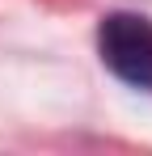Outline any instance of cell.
Here are the masks:
<instances>
[{
	"instance_id": "obj_1",
	"label": "cell",
	"mask_w": 152,
	"mask_h": 156,
	"mask_svg": "<svg viewBox=\"0 0 152 156\" xmlns=\"http://www.w3.org/2000/svg\"><path fill=\"white\" fill-rule=\"evenodd\" d=\"M97 55L123 84L152 93V17L106 13L97 21Z\"/></svg>"
}]
</instances>
